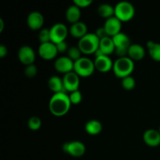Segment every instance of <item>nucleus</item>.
<instances>
[{
    "label": "nucleus",
    "instance_id": "4",
    "mask_svg": "<svg viewBox=\"0 0 160 160\" xmlns=\"http://www.w3.org/2000/svg\"><path fill=\"white\" fill-rule=\"evenodd\" d=\"M115 17L121 22H128L132 20L135 13L134 6L127 1H121L115 6Z\"/></svg>",
    "mask_w": 160,
    "mask_h": 160
},
{
    "label": "nucleus",
    "instance_id": "22",
    "mask_svg": "<svg viewBox=\"0 0 160 160\" xmlns=\"http://www.w3.org/2000/svg\"><path fill=\"white\" fill-rule=\"evenodd\" d=\"M85 131L90 135H97L100 134L102 130V125L101 122L97 120H91L86 123L84 127Z\"/></svg>",
    "mask_w": 160,
    "mask_h": 160
},
{
    "label": "nucleus",
    "instance_id": "33",
    "mask_svg": "<svg viewBox=\"0 0 160 160\" xmlns=\"http://www.w3.org/2000/svg\"><path fill=\"white\" fill-rule=\"evenodd\" d=\"M56 48H57L58 52H67L68 50V45H67V43L65 42H59V43L56 44Z\"/></svg>",
    "mask_w": 160,
    "mask_h": 160
},
{
    "label": "nucleus",
    "instance_id": "24",
    "mask_svg": "<svg viewBox=\"0 0 160 160\" xmlns=\"http://www.w3.org/2000/svg\"><path fill=\"white\" fill-rule=\"evenodd\" d=\"M147 47L148 53L152 59L157 62H160V43L154 42H148Z\"/></svg>",
    "mask_w": 160,
    "mask_h": 160
},
{
    "label": "nucleus",
    "instance_id": "23",
    "mask_svg": "<svg viewBox=\"0 0 160 160\" xmlns=\"http://www.w3.org/2000/svg\"><path fill=\"white\" fill-rule=\"evenodd\" d=\"M97 12L100 17L107 20V19L115 16V8L114 6H111L110 4L104 3L98 6Z\"/></svg>",
    "mask_w": 160,
    "mask_h": 160
},
{
    "label": "nucleus",
    "instance_id": "25",
    "mask_svg": "<svg viewBox=\"0 0 160 160\" xmlns=\"http://www.w3.org/2000/svg\"><path fill=\"white\" fill-rule=\"evenodd\" d=\"M81 52L80 50V48L76 46H72L70 47L67 50V56L70 58V59L73 61V62H76L78 59H81L82 56H81Z\"/></svg>",
    "mask_w": 160,
    "mask_h": 160
},
{
    "label": "nucleus",
    "instance_id": "3",
    "mask_svg": "<svg viewBox=\"0 0 160 160\" xmlns=\"http://www.w3.org/2000/svg\"><path fill=\"white\" fill-rule=\"evenodd\" d=\"M100 39L95 33H88L86 35L79 39L78 48L81 52L85 55L95 54L99 48Z\"/></svg>",
    "mask_w": 160,
    "mask_h": 160
},
{
    "label": "nucleus",
    "instance_id": "7",
    "mask_svg": "<svg viewBox=\"0 0 160 160\" xmlns=\"http://www.w3.org/2000/svg\"><path fill=\"white\" fill-rule=\"evenodd\" d=\"M49 30L51 42L54 44H58L59 42H65L69 31L68 28L64 23H55Z\"/></svg>",
    "mask_w": 160,
    "mask_h": 160
},
{
    "label": "nucleus",
    "instance_id": "30",
    "mask_svg": "<svg viewBox=\"0 0 160 160\" xmlns=\"http://www.w3.org/2000/svg\"><path fill=\"white\" fill-rule=\"evenodd\" d=\"M38 68L34 64L26 66V68L24 70V74L27 78H33L37 75Z\"/></svg>",
    "mask_w": 160,
    "mask_h": 160
},
{
    "label": "nucleus",
    "instance_id": "9",
    "mask_svg": "<svg viewBox=\"0 0 160 160\" xmlns=\"http://www.w3.org/2000/svg\"><path fill=\"white\" fill-rule=\"evenodd\" d=\"M58 50L56 44L52 42L40 44L38 47V54L42 59L45 60H51L55 59L58 54Z\"/></svg>",
    "mask_w": 160,
    "mask_h": 160
},
{
    "label": "nucleus",
    "instance_id": "5",
    "mask_svg": "<svg viewBox=\"0 0 160 160\" xmlns=\"http://www.w3.org/2000/svg\"><path fill=\"white\" fill-rule=\"evenodd\" d=\"M95 70L94 61L88 57H81L78 61L74 62L73 71L79 77L88 78L92 75Z\"/></svg>",
    "mask_w": 160,
    "mask_h": 160
},
{
    "label": "nucleus",
    "instance_id": "29",
    "mask_svg": "<svg viewBox=\"0 0 160 160\" xmlns=\"http://www.w3.org/2000/svg\"><path fill=\"white\" fill-rule=\"evenodd\" d=\"M69 98H70L71 104L78 105L82 101V94L79 90L74 91L73 92H70L69 95Z\"/></svg>",
    "mask_w": 160,
    "mask_h": 160
},
{
    "label": "nucleus",
    "instance_id": "14",
    "mask_svg": "<svg viewBox=\"0 0 160 160\" xmlns=\"http://www.w3.org/2000/svg\"><path fill=\"white\" fill-rule=\"evenodd\" d=\"M113 62L109 56H101L95 57L94 60L95 70L102 73L110 71L113 67Z\"/></svg>",
    "mask_w": 160,
    "mask_h": 160
},
{
    "label": "nucleus",
    "instance_id": "13",
    "mask_svg": "<svg viewBox=\"0 0 160 160\" xmlns=\"http://www.w3.org/2000/svg\"><path fill=\"white\" fill-rule=\"evenodd\" d=\"M104 28L106 29L108 35L112 38L117 34L121 32L122 22L115 16L106 20L104 23Z\"/></svg>",
    "mask_w": 160,
    "mask_h": 160
},
{
    "label": "nucleus",
    "instance_id": "36",
    "mask_svg": "<svg viewBox=\"0 0 160 160\" xmlns=\"http://www.w3.org/2000/svg\"><path fill=\"white\" fill-rule=\"evenodd\" d=\"M159 133H160V127H159Z\"/></svg>",
    "mask_w": 160,
    "mask_h": 160
},
{
    "label": "nucleus",
    "instance_id": "11",
    "mask_svg": "<svg viewBox=\"0 0 160 160\" xmlns=\"http://www.w3.org/2000/svg\"><path fill=\"white\" fill-rule=\"evenodd\" d=\"M17 56L20 62L25 66L34 64L35 60V52L29 45H23L20 47Z\"/></svg>",
    "mask_w": 160,
    "mask_h": 160
},
{
    "label": "nucleus",
    "instance_id": "20",
    "mask_svg": "<svg viewBox=\"0 0 160 160\" xmlns=\"http://www.w3.org/2000/svg\"><path fill=\"white\" fill-rule=\"evenodd\" d=\"M98 49L105 56H109L112 53L115 52V45H114L112 38L107 37L103 39H101Z\"/></svg>",
    "mask_w": 160,
    "mask_h": 160
},
{
    "label": "nucleus",
    "instance_id": "28",
    "mask_svg": "<svg viewBox=\"0 0 160 160\" xmlns=\"http://www.w3.org/2000/svg\"><path fill=\"white\" fill-rule=\"evenodd\" d=\"M38 39L41 44L47 43L51 42L50 38V30L48 28H44L40 31L38 34Z\"/></svg>",
    "mask_w": 160,
    "mask_h": 160
},
{
    "label": "nucleus",
    "instance_id": "19",
    "mask_svg": "<svg viewBox=\"0 0 160 160\" xmlns=\"http://www.w3.org/2000/svg\"><path fill=\"white\" fill-rule=\"evenodd\" d=\"M48 86L50 90L55 93H67L65 88H64L62 79L58 76H52L48 81Z\"/></svg>",
    "mask_w": 160,
    "mask_h": 160
},
{
    "label": "nucleus",
    "instance_id": "18",
    "mask_svg": "<svg viewBox=\"0 0 160 160\" xmlns=\"http://www.w3.org/2000/svg\"><path fill=\"white\" fill-rule=\"evenodd\" d=\"M69 32L73 38L81 39L88 34L87 25L84 22H78L70 26Z\"/></svg>",
    "mask_w": 160,
    "mask_h": 160
},
{
    "label": "nucleus",
    "instance_id": "21",
    "mask_svg": "<svg viewBox=\"0 0 160 160\" xmlns=\"http://www.w3.org/2000/svg\"><path fill=\"white\" fill-rule=\"evenodd\" d=\"M81 16V9L74 4L69 6L66 11V18L71 24L79 22Z\"/></svg>",
    "mask_w": 160,
    "mask_h": 160
},
{
    "label": "nucleus",
    "instance_id": "32",
    "mask_svg": "<svg viewBox=\"0 0 160 160\" xmlns=\"http://www.w3.org/2000/svg\"><path fill=\"white\" fill-rule=\"evenodd\" d=\"M95 34H96L97 37H98L100 40L105 38L109 37V36L108 35L107 32H106V29L104 28V27H102V28H98V29L96 30V32H95Z\"/></svg>",
    "mask_w": 160,
    "mask_h": 160
},
{
    "label": "nucleus",
    "instance_id": "16",
    "mask_svg": "<svg viewBox=\"0 0 160 160\" xmlns=\"http://www.w3.org/2000/svg\"><path fill=\"white\" fill-rule=\"evenodd\" d=\"M144 142L148 146L157 147L160 145V133L156 129H148L143 134Z\"/></svg>",
    "mask_w": 160,
    "mask_h": 160
},
{
    "label": "nucleus",
    "instance_id": "17",
    "mask_svg": "<svg viewBox=\"0 0 160 160\" xmlns=\"http://www.w3.org/2000/svg\"><path fill=\"white\" fill-rule=\"evenodd\" d=\"M145 56V50L140 44H131L128 49V56L134 60H141Z\"/></svg>",
    "mask_w": 160,
    "mask_h": 160
},
{
    "label": "nucleus",
    "instance_id": "27",
    "mask_svg": "<svg viewBox=\"0 0 160 160\" xmlns=\"http://www.w3.org/2000/svg\"><path fill=\"white\" fill-rule=\"evenodd\" d=\"M28 128L31 131H38L42 126V120L38 117H31L28 122Z\"/></svg>",
    "mask_w": 160,
    "mask_h": 160
},
{
    "label": "nucleus",
    "instance_id": "6",
    "mask_svg": "<svg viewBox=\"0 0 160 160\" xmlns=\"http://www.w3.org/2000/svg\"><path fill=\"white\" fill-rule=\"evenodd\" d=\"M115 45V53L119 57L128 56V49L131 45V40L126 34L120 32L112 37Z\"/></svg>",
    "mask_w": 160,
    "mask_h": 160
},
{
    "label": "nucleus",
    "instance_id": "35",
    "mask_svg": "<svg viewBox=\"0 0 160 160\" xmlns=\"http://www.w3.org/2000/svg\"><path fill=\"white\" fill-rule=\"evenodd\" d=\"M3 28H4V22L2 18H0V33L2 32Z\"/></svg>",
    "mask_w": 160,
    "mask_h": 160
},
{
    "label": "nucleus",
    "instance_id": "26",
    "mask_svg": "<svg viewBox=\"0 0 160 160\" xmlns=\"http://www.w3.org/2000/svg\"><path fill=\"white\" fill-rule=\"evenodd\" d=\"M121 84H122V87H123L125 90L131 91L134 88L136 82L134 78L131 75V76H128V77H126V78H123V79H122Z\"/></svg>",
    "mask_w": 160,
    "mask_h": 160
},
{
    "label": "nucleus",
    "instance_id": "12",
    "mask_svg": "<svg viewBox=\"0 0 160 160\" xmlns=\"http://www.w3.org/2000/svg\"><path fill=\"white\" fill-rule=\"evenodd\" d=\"M73 67L74 62L68 56H60L54 62V67L56 71L63 74L73 71Z\"/></svg>",
    "mask_w": 160,
    "mask_h": 160
},
{
    "label": "nucleus",
    "instance_id": "8",
    "mask_svg": "<svg viewBox=\"0 0 160 160\" xmlns=\"http://www.w3.org/2000/svg\"><path fill=\"white\" fill-rule=\"evenodd\" d=\"M62 150L70 156L78 158L84 156L86 148L83 142L79 141H73V142L64 143L62 145Z\"/></svg>",
    "mask_w": 160,
    "mask_h": 160
},
{
    "label": "nucleus",
    "instance_id": "2",
    "mask_svg": "<svg viewBox=\"0 0 160 160\" xmlns=\"http://www.w3.org/2000/svg\"><path fill=\"white\" fill-rule=\"evenodd\" d=\"M134 61L128 56L119 57L113 62V67H112V70L116 77L121 79L131 76L132 72L134 71Z\"/></svg>",
    "mask_w": 160,
    "mask_h": 160
},
{
    "label": "nucleus",
    "instance_id": "34",
    "mask_svg": "<svg viewBox=\"0 0 160 160\" xmlns=\"http://www.w3.org/2000/svg\"><path fill=\"white\" fill-rule=\"evenodd\" d=\"M8 53V49L5 45H0V57L3 58L7 55Z\"/></svg>",
    "mask_w": 160,
    "mask_h": 160
},
{
    "label": "nucleus",
    "instance_id": "1",
    "mask_svg": "<svg viewBox=\"0 0 160 160\" xmlns=\"http://www.w3.org/2000/svg\"><path fill=\"white\" fill-rule=\"evenodd\" d=\"M69 95L67 93H55L48 103L50 112L56 117H62L70 111L71 106Z\"/></svg>",
    "mask_w": 160,
    "mask_h": 160
},
{
    "label": "nucleus",
    "instance_id": "31",
    "mask_svg": "<svg viewBox=\"0 0 160 160\" xmlns=\"http://www.w3.org/2000/svg\"><path fill=\"white\" fill-rule=\"evenodd\" d=\"M92 3V0H73V4L76 5L80 9L88 7Z\"/></svg>",
    "mask_w": 160,
    "mask_h": 160
},
{
    "label": "nucleus",
    "instance_id": "10",
    "mask_svg": "<svg viewBox=\"0 0 160 160\" xmlns=\"http://www.w3.org/2000/svg\"><path fill=\"white\" fill-rule=\"evenodd\" d=\"M62 82L67 92L70 93L74 91L79 90L78 88L80 86V77L74 71L64 74Z\"/></svg>",
    "mask_w": 160,
    "mask_h": 160
},
{
    "label": "nucleus",
    "instance_id": "15",
    "mask_svg": "<svg viewBox=\"0 0 160 160\" xmlns=\"http://www.w3.org/2000/svg\"><path fill=\"white\" fill-rule=\"evenodd\" d=\"M27 23L30 29L38 31L42 28L44 24V17L40 12L33 11L30 12L27 19Z\"/></svg>",
    "mask_w": 160,
    "mask_h": 160
}]
</instances>
